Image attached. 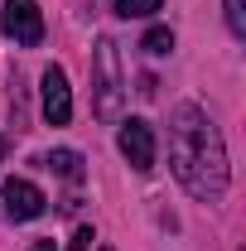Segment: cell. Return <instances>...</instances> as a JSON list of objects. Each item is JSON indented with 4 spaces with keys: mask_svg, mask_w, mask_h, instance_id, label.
I'll list each match as a JSON object with an SVG mask.
<instances>
[{
    "mask_svg": "<svg viewBox=\"0 0 246 251\" xmlns=\"http://www.w3.org/2000/svg\"><path fill=\"white\" fill-rule=\"evenodd\" d=\"M0 29L10 34L15 44H44V15H39V0H5V10H0Z\"/></svg>",
    "mask_w": 246,
    "mask_h": 251,
    "instance_id": "3",
    "label": "cell"
},
{
    "mask_svg": "<svg viewBox=\"0 0 246 251\" xmlns=\"http://www.w3.org/2000/svg\"><path fill=\"white\" fill-rule=\"evenodd\" d=\"M121 101H125L121 53H116V44L101 34L97 49H92V111L101 121H116V116H121Z\"/></svg>",
    "mask_w": 246,
    "mask_h": 251,
    "instance_id": "2",
    "label": "cell"
},
{
    "mask_svg": "<svg viewBox=\"0 0 246 251\" xmlns=\"http://www.w3.org/2000/svg\"><path fill=\"white\" fill-rule=\"evenodd\" d=\"M140 49H145V53H154V58H159V53H169V49H174V29L154 25V29L145 34V44H140Z\"/></svg>",
    "mask_w": 246,
    "mask_h": 251,
    "instance_id": "9",
    "label": "cell"
},
{
    "mask_svg": "<svg viewBox=\"0 0 246 251\" xmlns=\"http://www.w3.org/2000/svg\"><path fill=\"white\" fill-rule=\"evenodd\" d=\"M227 25H232L237 39L246 34V5H242V0H227Z\"/></svg>",
    "mask_w": 246,
    "mask_h": 251,
    "instance_id": "10",
    "label": "cell"
},
{
    "mask_svg": "<svg viewBox=\"0 0 246 251\" xmlns=\"http://www.w3.org/2000/svg\"><path fill=\"white\" fill-rule=\"evenodd\" d=\"M97 251H116V247H97Z\"/></svg>",
    "mask_w": 246,
    "mask_h": 251,
    "instance_id": "14",
    "label": "cell"
},
{
    "mask_svg": "<svg viewBox=\"0 0 246 251\" xmlns=\"http://www.w3.org/2000/svg\"><path fill=\"white\" fill-rule=\"evenodd\" d=\"M44 121L49 126L73 121V87H68V73H63L58 63L44 68Z\"/></svg>",
    "mask_w": 246,
    "mask_h": 251,
    "instance_id": "5",
    "label": "cell"
},
{
    "mask_svg": "<svg viewBox=\"0 0 246 251\" xmlns=\"http://www.w3.org/2000/svg\"><path fill=\"white\" fill-rule=\"evenodd\" d=\"M5 150H10V145H5V140H0V159H5Z\"/></svg>",
    "mask_w": 246,
    "mask_h": 251,
    "instance_id": "13",
    "label": "cell"
},
{
    "mask_svg": "<svg viewBox=\"0 0 246 251\" xmlns=\"http://www.w3.org/2000/svg\"><path fill=\"white\" fill-rule=\"evenodd\" d=\"M5 213L15 222H34L44 213V193H39L29 179H10V184H5Z\"/></svg>",
    "mask_w": 246,
    "mask_h": 251,
    "instance_id": "6",
    "label": "cell"
},
{
    "mask_svg": "<svg viewBox=\"0 0 246 251\" xmlns=\"http://www.w3.org/2000/svg\"><path fill=\"white\" fill-rule=\"evenodd\" d=\"M116 145H121L125 164H130L135 174H150V169H154V126H150V121H140V116L121 121V135H116Z\"/></svg>",
    "mask_w": 246,
    "mask_h": 251,
    "instance_id": "4",
    "label": "cell"
},
{
    "mask_svg": "<svg viewBox=\"0 0 246 251\" xmlns=\"http://www.w3.org/2000/svg\"><path fill=\"white\" fill-rule=\"evenodd\" d=\"M44 164H49L53 174H63L68 184H82V155H77V150H49Z\"/></svg>",
    "mask_w": 246,
    "mask_h": 251,
    "instance_id": "7",
    "label": "cell"
},
{
    "mask_svg": "<svg viewBox=\"0 0 246 251\" xmlns=\"http://www.w3.org/2000/svg\"><path fill=\"white\" fill-rule=\"evenodd\" d=\"M92 227H77V232H73V242H68V251H92Z\"/></svg>",
    "mask_w": 246,
    "mask_h": 251,
    "instance_id": "11",
    "label": "cell"
},
{
    "mask_svg": "<svg viewBox=\"0 0 246 251\" xmlns=\"http://www.w3.org/2000/svg\"><path fill=\"white\" fill-rule=\"evenodd\" d=\"M164 0H111V10L121 15V20H145V15H154Z\"/></svg>",
    "mask_w": 246,
    "mask_h": 251,
    "instance_id": "8",
    "label": "cell"
},
{
    "mask_svg": "<svg viewBox=\"0 0 246 251\" xmlns=\"http://www.w3.org/2000/svg\"><path fill=\"white\" fill-rule=\"evenodd\" d=\"M169 164H174V179L198 198V203H217L227 193V145L217 135L213 116L193 101H179L174 116H169Z\"/></svg>",
    "mask_w": 246,
    "mask_h": 251,
    "instance_id": "1",
    "label": "cell"
},
{
    "mask_svg": "<svg viewBox=\"0 0 246 251\" xmlns=\"http://www.w3.org/2000/svg\"><path fill=\"white\" fill-rule=\"evenodd\" d=\"M34 251H53V242H34Z\"/></svg>",
    "mask_w": 246,
    "mask_h": 251,
    "instance_id": "12",
    "label": "cell"
}]
</instances>
